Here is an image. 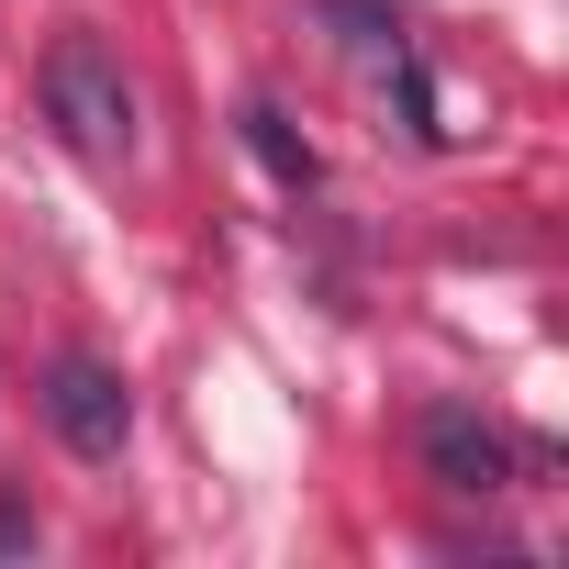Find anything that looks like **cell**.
<instances>
[{"instance_id": "obj_1", "label": "cell", "mask_w": 569, "mask_h": 569, "mask_svg": "<svg viewBox=\"0 0 569 569\" xmlns=\"http://www.w3.org/2000/svg\"><path fill=\"white\" fill-rule=\"evenodd\" d=\"M46 123L90 168H123L134 157V79H123V57L101 34H57L46 46Z\"/></svg>"}, {"instance_id": "obj_2", "label": "cell", "mask_w": 569, "mask_h": 569, "mask_svg": "<svg viewBox=\"0 0 569 569\" xmlns=\"http://www.w3.org/2000/svg\"><path fill=\"white\" fill-rule=\"evenodd\" d=\"M413 447H425V480L436 491H458V502H491V491H513V436L491 425V413H469V402H436L425 425H413Z\"/></svg>"}, {"instance_id": "obj_3", "label": "cell", "mask_w": 569, "mask_h": 569, "mask_svg": "<svg viewBox=\"0 0 569 569\" xmlns=\"http://www.w3.org/2000/svg\"><path fill=\"white\" fill-rule=\"evenodd\" d=\"M34 402H46V425L68 436V458H123V436H134V391H123V369H101V358H57Z\"/></svg>"}, {"instance_id": "obj_4", "label": "cell", "mask_w": 569, "mask_h": 569, "mask_svg": "<svg viewBox=\"0 0 569 569\" xmlns=\"http://www.w3.org/2000/svg\"><path fill=\"white\" fill-rule=\"evenodd\" d=\"M234 123H246V157H257V168H268L279 190H325V157H313V146L291 134V112H279V101H246Z\"/></svg>"}, {"instance_id": "obj_5", "label": "cell", "mask_w": 569, "mask_h": 569, "mask_svg": "<svg viewBox=\"0 0 569 569\" xmlns=\"http://www.w3.org/2000/svg\"><path fill=\"white\" fill-rule=\"evenodd\" d=\"M46 536H34V502H12V491H0V558H34Z\"/></svg>"}]
</instances>
